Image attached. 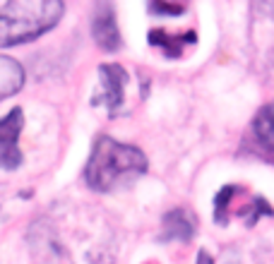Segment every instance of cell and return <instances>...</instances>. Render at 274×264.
Returning <instances> with one entry per match:
<instances>
[{"mask_svg": "<svg viewBox=\"0 0 274 264\" xmlns=\"http://www.w3.org/2000/svg\"><path fill=\"white\" fill-rule=\"evenodd\" d=\"M252 130H255L260 144L274 151V101L267 103L265 108H260V113L252 120Z\"/></svg>", "mask_w": 274, "mask_h": 264, "instance_id": "cell-8", "label": "cell"}, {"mask_svg": "<svg viewBox=\"0 0 274 264\" xmlns=\"http://www.w3.org/2000/svg\"><path fill=\"white\" fill-rule=\"evenodd\" d=\"M166 226V238H180V240H190L195 233V218L190 216L188 211L173 209L164 216Z\"/></svg>", "mask_w": 274, "mask_h": 264, "instance_id": "cell-7", "label": "cell"}, {"mask_svg": "<svg viewBox=\"0 0 274 264\" xmlns=\"http://www.w3.org/2000/svg\"><path fill=\"white\" fill-rule=\"evenodd\" d=\"M92 31H94L96 43H99L103 51H118V48H120V34H118L116 15H113V8H111V5L101 3V5L96 8Z\"/></svg>", "mask_w": 274, "mask_h": 264, "instance_id": "cell-5", "label": "cell"}, {"mask_svg": "<svg viewBox=\"0 0 274 264\" xmlns=\"http://www.w3.org/2000/svg\"><path fill=\"white\" fill-rule=\"evenodd\" d=\"M24 84V68L15 58L0 55V101L17 94Z\"/></svg>", "mask_w": 274, "mask_h": 264, "instance_id": "cell-6", "label": "cell"}, {"mask_svg": "<svg viewBox=\"0 0 274 264\" xmlns=\"http://www.w3.org/2000/svg\"><path fill=\"white\" fill-rule=\"evenodd\" d=\"M63 17V3L58 0H12L0 8V48L27 43Z\"/></svg>", "mask_w": 274, "mask_h": 264, "instance_id": "cell-2", "label": "cell"}, {"mask_svg": "<svg viewBox=\"0 0 274 264\" xmlns=\"http://www.w3.org/2000/svg\"><path fill=\"white\" fill-rule=\"evenodd\" d=\"M147 171V156L137 147L120 144L101 135L94 144L92 159L87 163V183L96 192H109L125 178L142 175Z\"/></svg>", "mask_w": 274, "mask_h": 264, "instance_id": "cell-1", "label": "cell"}, {"mask_svg": "<svg viewBox=\"0 0 274 264\" xmlns=\"http://www.w3.org/2000/svg\"><path fill=\"white\" fill-rule=\"evenodd\" d=\"M99 75H101V84L103 92L94 99V103H106L111 113H118L120 103H123V94H125L128 86V72L120 68V65H101L99 68Z\"/></svg>", "mask_w": 274, "mask_h": 264, "instance_id": "cell-4", "label": "cell"}, {"mask_svg": "<svg viewBox=\"0 0 274 264\" xmlns=\"http://www.w3.org/2000/svg\"><path fill=\"white\" fill-rule=\"evenodd\" d=\"M152 10H157V12H171V15H178L183 12V5H152Z\"/></svg>", "mask_w": 274, "mask_h": 264, "instance_id": "cell-9", "label": "cell"}, {"mask_svg": "<svg viewBox=\"0 0 274 264\" xmlns=\"http://www.w3.org/2000/svg\"><path fill=\"white\" fill-rule=\"evenodd\" d=\"M22 125H24L22 108H12L0 120V168H5V171H15L22 163V151L17 147Z\"/></svg>", "mask_w": 274, "mask_h": 264, "instance_id": "cell-3", "label": "cell"}]
</instances>
